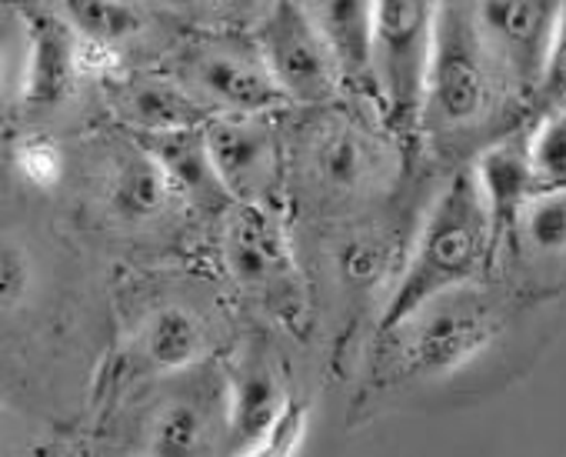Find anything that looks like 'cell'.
Instances as JSON below:
<instances>
[{
    "instance_id": "27",
    "label": "cell",
    "mask_w": 566,
    "mask_h": 457,
    "mask_svg": "<svg viewBox=\"0 0 566 457\" xmlns=\"http://www.w3.org/2000/svg\"><path fill=\"white\" fill-rule=\"evenodd\" d=\"M536 101L543 104V111L549 107H566V0H563V14H559V28H556V41H553V54L539 84Z\"/></svg>"
},
{
    "instance_id": "17",
    "label": "cell",
    "mask_w": 566,
    "mask_h": 457,
    "mask_svg": "<svg viewBox=\"0 0 566 457\" xmlns=\"http://www.w3.org/2000/svg\"><path fill=\"white\" fill-rule=\"evenodd\" d=\"M470 167H473L483 200L496 220V235L510 231L520 207L536 194L533 167L526 157V134L493 137Z\"/></svg>"
},
{
    "instance_id": "13",
    "label": "cell",
    "mask_w": 566,
    "mask_h": 457,
    "mask_svg": "<svg viewBox=\"0 0 566 457\" xmlns=\"http://www.w3.org/2000/svg\"><path fill=\"white\" fill-rule=\"evenodd\" d=\"M21 24L28 31V58L21 74V107L28 114H51L74 101L84 84L77 64V38L64 18L48 8H21Z\"/></svg>"
},
{
    "instance_id": "14",
    "label": "cell",
    "mask_w": 566,
    "mask_h": 457,
    "mask_svg": "<svg viewBox=\"0 0 566 457\" xmlns=\"http://www.w3.org/2000/svg\"><path fill=\"white\" fill-rule=\"evenodd\" d=\"M210 354H213V328L200 314V308L187 301L150 304L134 324L127 341V357L154 377L190 374Z\"/></svg>"
},
{
    "instance_id": "15",
    "label": "cell",
    "mask_w": 566,
    "mask_h": 457,
    "mask_svg": "<svg viewBox=\"0 0 566 457\" xmlns=\"http://www.w3.org/2000/svg\"><path fill=\"white\" fill-rule=\"evenodd\" d=\"M107 104L124 131L137 137L203 127L210 114L160 67V71H124L104 84Z\"/></svg>"
},
{
    "instance_id": "26",
    "label": "cell",
    "mask_w": 566,
    "mask_h": 457,
    "mask_svg": "<svg viewBox=\"0 0 566 457\" xmlns=\"http://www.w3.org/2000/svg\"><path fill=\"white\" fill-rule=\"evenodd\" d=\"M4 311L11 314V311H18L24 301H28V294L34 291V261H31V255H28V248L21 245V241H4Z\"/></svg>"
},
{
    "instance_id": "23",
    "label": "cell",
    "mask_w": 566,
    "mask_h": 457,
    "mask_svg": "<svg viewBox=\"0 0 566 457\" xmlns=\"http://www.w3.org/2000/svg\"><path fill=\"white\" fill-rule=\"evenodd\" d=\"M307 434V404L287 401L280 414L247 437V444L233 457H294Z\"/></svg>"
},
{
    "instance_id": "16",
    "label": "cell",
    "mask_w": 566,
    "mask_h": 457,
    "mask_svg": "<svg viewBox=\"0 0 566 457\" xmlns=\"http://www.w3.org/2000/svg\"><path fill=\"white\" fill-rule=\"evenodd\" d=\"M304 8L331 41L347 94L377 111L374 101V18L377 0H304Z\"/></svg>"
},
{
    "instance_id": "24",
    "label": "cell",
    "mask_w": 566,
    "mask_h": 457,
    "mask_svg": "<svg viewBox=\"0 0 566 457\" xmlns=\"http://www.w3.org/2000/svg\"><path fill=\"white\" fill-rule=\"evenodd\" d=\"M160 4L187 14L200 28L253 31L256 21L276 4V0H160Z\"/></svg>"
},
{
    "instance_id": "12",
    "label": "cell",
    "mask_w": 566,
    "mask_h": 457,
    "mask_svg": "<svg viewBox=\"0 0 566 457\" xmlns=\"http://www.w3.org/2000/svg\"><path fill=\"white\" fill-rule=\"evenodd\" d=\"M223 261L247 291L273 301L276 294L287 298L297 281L294 251L283 235L276 207L230 204V217L223 220Z\"/></svg>"
},
{
    "instance_id": "9",
    "label": "cell",
    "mask_w": 566,
    "mask_h": 457,
    "mask_svg": "<svg viewBox=\"0 0 566 457\" xmlns=\"http://www.w3.org/2000/svg\"><path fill=\"white\" fill-rule=\"evenodd\" d=\"M203 137L233 204L276 207V190L287 170L276 114H217L203 124Z\"/></svg>"
},
{
    "instance_id": "21",
    "label": "cell",
    "mask_w": 566,
    "mask_h": 457,
    "mask_svg": "<svg viewBox=\"0 0 566 457\" xmlns=\"http://www.w3.org/2000/svg\"><path fill=\"white\" fill-rule=\"evenodd\" d=\"M536 190H566V107H549L526 131Z\"/></svg>"
},
{
    "instance_id": "7",
    "label": "cell",
    "mask_w": 566,
    "mask_h": 457,
    "mask_svg": "<svg viewBox=\"0 0 566 457\" xmlns=\"http://www.w3.org/2000/svg\"><path fill=\"white\" fill-rule=\"evenodd\" d=\"M250 34L287 111L334 107L347 94L340 61L304 0H276Z\"/></svg>"
},
{
    "instance_id": "1",
    "label": "cell",
    "mask_w": 566,
    "mask_h": 457,
    "mask_svg": "<svg viewBox=\"0 0 566 457\" xmlns=\"http://www.w3.org/2000/svg\"><path fill=\"white\" fill-rule=\"evenodd\" d=\"M496 238V220L483 200L473 167H460L443 184V190L437 194L420 224V231L413 235L410 258L387 294L380 334L403 321L410 311H417L423 301L473 284Z\"/></svg>"
},
{
    "instance_id": "19",
    "label": "cell",
    "mask_w": 566,
    "mask_h": 457,
    "mask_svg": "<svg viewBox=\"0 0 566 457\" xmlns=\"http://www.w3.org/2000/svg\"><path fill=\"white\" fill-rule=\"evenodd\" d=\"M157 157L160 164L167 167L180 200H190L203 210H213V207H230V194L223 190L220 177H217V167L210 160V150H207V137H203V127H187V131H170V134H150V137H140Z\"/></svg>"
},
{
    "instance_id": "11",
    "label": "cell",
    "mask_w": 566,
    "mask_h": 457,
    "mask_svg": "<svg viewBox=\"0 0 566 457\" xmlns=\"http://www.w3.org/2000/svg\"><path fill=\"white\" fill-rule=\"evenodd\" d=\"M180 384L164 391L144 417V457H207L230 424L227 384Z\"/></svg>"
},
{
    "instance_id": "5",
    "label": "cell",
    "mask_w": 566,
    "mask_h": 457,
    "mask_svg": "<svg viewBox=\"0 0 566 457\" xmlns=\"http://www.w3.org/2000/svg\"><path fill=\"white\" fill-rule=\"evenodd\" d=\"M164 71L210 117L287 111L250 31L197 28L170 48Z\"/></svg>"
},
{
    "instance_id": "3",
    "label": "cell",
    "mask_w": 566,
    "mask_h": 457,
    "mask_svg": "<svg viewBox=\"0 0 566 457\" xmlns=\"http://www.w3.org/2000/svg\"><path fill=\"white\" fill-rule=\"evenodd\" d=\"M297 144V167L324 207H357L380 197L400 170V137L384 117L367 107L364 114L344 107L307 111Z\"/></svg>"
},
{
    "instance_id": "18",
    "label": "cell",
    "mask_w": 566,
    "mask_h": 457,
    "mask_svg": "<svg viewBox=\"0 0 566 457\" xmlns=\"http://www.w3.org/2000/svg\"><path fill=\"white\" fill-rule=\"evenodd\" d=\"M144 4L147 0H51V8L81 41L124 58L154 28V14Z\"/></svg>"
},
{
    "instance_id": "2",
    "label": "cell",
    "mask_w": 566,
    "mask_h": 457,
    "mask_svg": "<svg viewBox=\"0 0 566 457\" xmlns=\"http://www.w3.org/2000/svg\"><path fill=\"white\" fill-rule=\"evenodd\" d=\"M510 104H523L486 54L467 0H443L433 64L423 87L420 124L433 144H457L490 131Z\"/></svg>"
},
{
    "instance_id": "10",
    "label": "cell",
    "mask_w": 566,
    "mask_h": 457,
    "mask_svg": "<svg viewBox=\"0 0 566 457\" xmlns=\"http://www.w3.org/2000/svg\"><path fill=\"white\" fill-rule=\"evenodd\" d=\"M94 190L101 210L120 227H147L180 200L160 157L130 131L104 147L94 174Z\"/></svg>"
},
{
    "instance_id": "4",
    "label": "cell",
    "mask_w": 566,
    "mask_h": 457,
    "mask_svg": "<svg viewBox=\"0 0 566 457\" xmlns=\"http://www.w3.org/2000/svg\"><path fill=\"white\" fill-rule=\"evenodd\" d=\"M503 331L500 304L476 284L423 301L380 337L384 364L407 381H443L483 357Z\"/></svg>"
},
{
    "instance_id": "20",
    "label": "cell",
    "mask_w": 566,
    "mask_h": 457,
    "mask_svg": "<svg viewBox=\"0 0 566 457\" xmlns=\"http://www.w3.org/2000/svg\"><path fill=\"white\" fill-rule=\"evenodd\" d=\"M510 231L533 258H566V190H536Z\"/></svg>"
},
{
    "instance_id": "6",
    "label": "cell",
    "mask_w": 566,
    "mask_h": 457,
    "mask_svg": "<svg viewBox=\"0 0 566 457\" xmlns=\"http://www.w3.org/2000/svg\"><path fill=\"white\" fill-rule=\"evenodd\" d=\"M440 18L443 0H377L374 101L377 114L400 141L417 137Z\"/></svg>"
},
{
    "instance_id": "8",
    "label": "cell",
    "mask_w": 566,
    "mask_h": 457,
    "mask_svg": "<svg viewBox=\"0 0 566 457\" xmlns=\"http://www.w3.org/2000/svg\"><path fill=\"white\" fill-rule=\"evenodd\" d=\"M467 8L510 91L523 104L536 101L553 54L563 0H467Z\"/></svg>"
},
{
    "instance_id": "22",
    "label": "cell",
    "mask_w": 566,
    "mask_h": 457,
    "mask_svg": "<svg viewBox=\"0 0 566 457\" xmlns=\"http://www.w3.org/2000/svg\"><path fill=\"white\" fill-rule=\"evenodd\" d=\"M14 174L34 190H57L67 177V150L51 134H21L11 147Z\"/></svg>"
},
{
    "instance_id": "25",
    "label": "cell",
    "mask_w": 566,
    "mask_h": 457,
    "mask_svg": "<svg viewBox=\"0 0 566 457\" xmlns=\"http://www.w3.org/2000/svg\"><path fill=\"white\" fill-rule=\"evenodd\" d=\"M384 245L387 241L380 235H370V231H360V235L347 238L337 248V274L350 288H374V284H380L387 268H390V258H387Z\"/></svg>"
}]
</instances>
